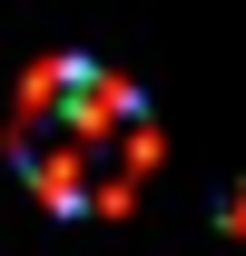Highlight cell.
<instances>
[{
	"instance_id": "obj_1",
	"label": "cell",
	"mask_w": 246,
	"mask_h": 256,
	"mask_svg": "<svg viewBox=\"0 0 246 256\" xmlns=\"http://www.w3.org/2000/svg\"><path fill=\"white\" fill-rule=\"evenodd\" d=\"M10 168L50 217H128L158 178V118L118 69L40 60L10 108Z\"/></svg>"
}]
</instances>
